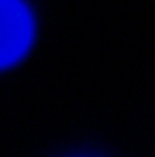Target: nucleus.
Returning a JSON list of instances; mask_svg holds the SVG:
<instances>
[{
	"instance_id": "1",
	"label": "nucleus",
	"mask_w": 155,
	"mask_h": 157,
	"mask_svg": "<svg viewBox=\"0 0 155 157\" xmlns=\"http://www.w3.org/2000/svg\"><path fill=\"white\" fill-rule=\"evenodd\" d=\"M31 17L20 0H0V68L18 60L31 42Z\"/></svg>"
}]
</instances>
